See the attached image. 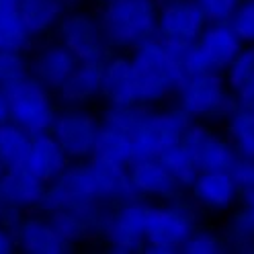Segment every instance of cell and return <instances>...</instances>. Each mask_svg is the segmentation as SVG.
Instances as JSON below:
<instances>
[{"instance_id":"1","label":"cell","mask_w":254,"mask_h":254,"mask_svg":"<svg viewBox=\"0 0 254 254\" xmlns=\"http://www.w3.org/2000/svg\"><path fill=\"white\" fill-rule=\"evenodd\" d=\"M187 50L189 45L164 43L152 37L133 47L131 72L135 86V103L154 105L177 92L187 76Z\"/></svg>"},{"instance_id":"2","label":"cell","mask_w":254,"mask_h":254,"mask_svg":"<svg viewBox=\"0 0 254 254\" xmlns=\"http://www.w3.org/2000/svg\"><path fill=\"white\" fill-rule=\"evenodd\" d=\"M99 21L111 47L133 50L156 37L158 4L154 0H111L103 4Z\"/></svg>"},{"instance_id":"3","label":"cell","mask_w":254,"mask_h":254,"mask_svg":"<svg viewBox=\"0 0 254 254\" xmlns=\"http://www.w3.org/2000/svg\"><path fill=\"white\" fill-rule=\"evenodd\" d=\"M179 109L190 117V121L199 119H228L232 111L240 105L236 94L230 90L224 74L217 72H195L187 74L177 88Z\"/></svg>"},{"instance_id":"4","label":"cell","mask_w":254,"mask_h":254,"mask_svg":"<svg viewBox=\"0 0 254 254\" xmlns=\"http://www.w3.org/2000/svg\"><path fill=\"white\" fill-rule=\"evenodd\" d=\"M195 211L187 203L170 201L150 205L146 217V250L152 254L181 252L185 240L197 226Z\"/></svg>"},{"instance_id":"5","label":"cell","mask_w":254,"mask_h":254,"mask_svg":"<svg viewBox=\"0 0 254 254\" xmlns=\"http://www.w3.org/2000/svg\"><path fill=\"white\" fill-rule=\"evenodd\" d=\"M4 90L8 99V117L12 123L21 125L31 135H39L52 129L56 107L50 88L39 84L35 78L27 76Z\"/></svg>"},{"instance_id":"6","label":"cell","mask_w":254,"mask_h":254,"mask_svg":"<svg viewBox=\"0 0 254 254\" xmlns=\"http://www.w3.org/2000/svg\"><path fill=\"white\" fill-rule=\"evenodd\" d=\"M242 41L234 33L228 21L207 23L201 35L187 50V74L217 72L224 74L236 54L242 50Z\"/></svg>"},{"instance_id":"7","label":"cell","mask_w":254,"mask_h":254,"mask_svg":"<svg viewBox=\"0 0 254 254\" xmlns=\"http://www.w3.org/2000/svg\"><path fill=\"white\" fill-rule=\"evenodd\" d=\"M60 43L82 64H101L109 58V41L99 17L86 10H66L58 23Z\"/></svg>"},{"instance_id":"8","label":"cell","mask_w":254,"mask_h":254,"mask_svg":"<svg viewBox=\"0 0 254 254\" xmlns=\"http://www.w3.org/2000/svg\"><path fill=\"white\" fill-rule=\"evenodd\" d=\"M189 125L190 117L179 107L168 111H152L131 135L133 158H158L170 146L181 144Z\"/></svg>"},{"instance_id":"9","label":"cell","mask_w":254,"mask_h":254,"mask_svg":"<svg viewBox=\"0 0 254 254\" xmlns=\"http://www.w3.org/2000/svg\"><path fill=\"white\" fill-rule=\"evenodd\" d=\"M150 205L139 197L123 201L109 213L103 236L109 248L117 254H135L146 248V217Z\"/></svg>"},{"instance_id":"10","label":"cell","mask_w":254,"mask_h":254,"mask_svg":"<svg viewBox=\"0 0 254 254\" xmlns=\"http://www.w3.org/2000/svg\"><path fill=\"white\" fill-rule=\"evenodd\" d=\"M99 129L101 121L92 113L80 107H70L62 113H56L50 133L58 139V144L70 158L84 160V158H92Z\"/></svg>"},{"instance_id":"11","label":"cell","mask_w":254,"mask_h":254,"mask_svg":"<svg viewBox=\"0 0 254 254\" xmlns=\"http://www.w3.org/2000/svg\"><path fill=\"white\" fill-rule=\"evenodd\" d=\"M99 201L90 164H74L45 187L41 207L52 213L58 209H76Z\"/></svg>"},{"instance_id":"12","label":"cell","mask_w":254,"mask_h":254,"mask_svg":"<svg viewBox=\"0 0 254 254\" xmlns=\"http://www.w3.org/2000/svg\"><path fill=\"white\" fill-rule=\"evenodd\" d=\"M205 25L207 19L197 0H172L168 4L158 6L156 37L164 43L193 45Z\"/></svg>"},{"instance_id":"13","label":"cell","mask_w":254,"mask_h":254,"mask_svg":"<svg viewBox=\"0 0 254 254\" xmlns=\"http://www.w3.org/2000/svg\"><path fill=\"white\" fill-rule=\"evenodd\" d=\"M181 144L201 170H230L238 160V154L230 139L219 135L217 131L209 129L203 123H193L187 127Z\"/></svg>"},{"instance_id":"14","label":"cell","mask_w":254,"mask_h":254,"mask_svg":"<svg viewBox=\"0 0 254 254\" xmlns=\"http://www.w3.org/2000/svg\"><path fill=\"white\" fill-rule=\"evenodd\" d=\"M127 170L137 197L172 199L179 193V185L168 174L160 158H133L127 164Z\"/></svg>"},{"instance_id":"15","label":"cell","mask_w":254,"mask_h":254,"mask_svg":"<svg viewBox=\"0 0 254 254\" xmlns=\"http://www.w3.org/2000/svg\"><path fill=\"white\" fill-rule=\"evenodd\" d=\"M45 187L47 185L39 181L27 166L6 168L0 177V195H2L4 205L19 211L41 207Z\"/></svg>"},{"instance_id":"16","label":"cell","mask_w":254,"mask_h":254,"mask_svg":"<svg viewBox=\"0 0 254 254\" xmlns=\"http://www.w3.org/2000/svg\"><path fill=\"white\" fill-rule=\"evenodd\" d=\"M76 66L78 60L68 47L62 43H54L43 47L33 56V60L29 62V76L35 78L45 88L58 90Z\"/></svg>"},{"instance_id":"17","label":"cell","mask_w":254,"mask_h":254,"mask_svg":"<svg viewBox=\"0 0 254 254\" xmlns=\"http://www.w3.org/2000/svg\"><path fill=\"white\" fill-rule=\"evenodd\" d=\"M14 240L25 254H64L70 250V244L62 238L54 221L43 217L21 219L14 228Z\"/></svg>"},{"instance_id":"18","label":"cell","mask_w":254,"mask_h":254,"mask_svg":"<svg viewBox=\"0 0 254 254\" xmlns=\"http://www.w3.org/2000/svg\"><path fill=\"white\" fill-rule=\"evenodd\" d=\"M190 190L197 203L213 211L230 209L240 195V187L236 185L230 170H201L190 185Z\"/></svg>"},{"instance_id":"19","label":"cell","mask_w":254,"mask_h":254,"mask_svg":"<svg viewBox=\"0 0 254 254\" xmlns=\"http://www.w3.org/2000/svg\"><path fill=\"white\" fill-rule=\"evenodd\" d=\"M25 166L33 172L39 181L50 185L70 166V156L64 152V148L58 144V139L50 131H45V133L33 135Z\"/></svg>"},{"instance_id":"20","label":"cell","mask_w":254,"mask_h":254,"mask_svg":"<svg viewBox=\"0 0 254 254\" xmlns=\"http://www.w3.org/2000/svg\"><path fill=\"white\" fill-rule=\"evenodd\" d=\"M92 170V179L94 187H97V197L103 203H123L135 199V190L129 179V170L127 164H113V162H105L92 158L88 162Z\"/></svg>"},{"instance_id":"21","label":"cell","mask_w":254,"mask_h":254,"mask_svg":"<svg viewBox=\"0 0 254 254\" xmlns=\"http://www.w3.org/2000/svg\"><path fill=\"white\" fill-rule=\"evenodd\" d=\"M101 94L109 105L135 103V86L131 60L123 56H109L101 62Z\"/></svg>"},{"instance_id":"22","label":"cell","mask_w":254,"mask_h":254,"mask_svg":"<svg viewBox=\"0 0 254 254\" xmlns=\"http://www.w3.org/2000/svg\"><path fill=\"white\" fill-rule=\"evenodd\" d=\"M56 92L66 107H82L90 103L101 94V64L78 62V66Z\"/></svg>"},{"instance_id":"23","label":"cell","mask_w":254,"mask_h":254,"mask_svg":"<svg viewBox=\"0 0 254 254\" xmlns=\"http://www.w3.org/2000/svg\"><path fill=\"white\" fill-rule=\"evenodd\" d=\"M21 19L31 37H39L58 27L66 8L60 0H19Z\"/></svg>"},{"instance_id":"24","label":"cell","mask_w":254,"mask_h":254,"mask_svg":"<svg viewBox=\"0 0 254 254\" xmlns=\"http://www.w3.org/2000/svg\"><path fill=\"white\" fill-rule=\"evenodd\" d=\"M92 158L113 162V164H129L133 160L131 135L101 121V129H99L97 141H94Z\"/></svg>"},{"instance_id":"25","label":"cell","mask_w":254,"mask_h":254,"mask_svg":"<svg viewBox=\"0 0 254 254\" xmlns=\"http://www.w3.org/2000/svg\"><path fill=\"white\" fill-rule=\"evenodd\" d=\"M33 135L10 119L0 125V158L6 168H19L27 164Z\"/></svg>"},{"instance_id":"26","label":"cell","mask_w":254,"mask_h":254,"mask_svg":"<svg viewBox=\"0 0 254 254\" xmlns=\"http://www.w3.org/2000/svg\"><path fill=\"white\" fill-rule=\"evenodd\" d=\"M29 31L21 19L17 0H0V50H27Z\"/></svg>"},{"instance_id":"27","label":"cell","mask_w":254,"mask_h":254,"mask_svg":"<svg viewBox=\"0 0 254 254\" xmlns=\"http://www.w3.org/2000/svg\"><path fill=\"white\" fill-rule=\"evenodd\" d=\"M228 139L238 158H254V109L238 105L226 119Z\"/></svg>"},{"instance_id":"28","label":"cell","mask_w":254,"mask_h":254,"mask_svg":"<svg viewBox=\"0 0 254 254\" xmlns=\"http://www.w3.org/2000/svg\"><path fill=\"white\" fill-rule=\"evenodd\" d=\"M224 242L226 248L236 252H254V205L242 203V209L232 215L224 234Z\"/></svg>"},{"instance_id":"29","label":"cell","mask_w":254,"mask_h":254,"mask_svg":"<svg viewBox=\"0 0 254 254\" xmlns=\"http://www.w3.org/2000/svg\"><path fill=\"white\" fill-rule=\"evenodd\" d=\"M158 158H160V162L164 164L168 174L174 179V183L179 185V189H190V185L195 183L197 174H199V168L183 144L170 146Z\"/></svg>"},{"instance_id":"30","label":"cell","mask_w":254,"mask_h":254,"mask_svg":"<svg viewBox=\"0 0 254 254\" xmlns=\"http://www.w3.org/2000/svg\"><path fill=\"white\" fill-rule=\"evenodd\" d=\"M152 113L150 105L144 103H127V105H109V109L105 111L103 123H109L117 127V129L133 135L137 127L148 119V115Z\"/></svg>"},{"instance_id":"31","label":"cell","mask_w":254,"mask_h":254,"mask_svg":"<svg viewBox=\"0 0 254 254\" xmlns=\"http://www.w3.org/2000/svg\"><path fill=\"white\" fill-rule=\"evenodd\" d=\"M224 78L232 92H238L254 80V43L242 45V50L236 54L228 70L224 72Z\"/></svg>"},{"instance_id":"32","label":"cell","mask_w":254,"mask_h":254,"mask_svg":"<svg viewBox=\"0 0 254 254\" xmlns=\"http://www.w3.org/2000/svg\"><path fill=\"white\" fill-rule=\"evenodd\" d=\"M29 76V60L19 50H0V86L8 88Z\"/></svg>"},{"instance_id":"33","label":"cell","mask_w":254,"mask_h":254,"mask_svg":"<svg viewBox=\"0 0 254 254\" xmlns=\"http://www.w3.org/2000/svg\"><path fill=\"white\" fill-rule=\"evenodd\" d=\"M224 250H226L224 238H219L209 230H197V228L190 232V236L181 248V252L185 254H221Z\"/></svg>"},{"instance_id":"34","label":"cell","mask_w":254,"mask_h":254,"mask_svg":"<svg viewBox=\"0 0 254 254\" xmlns=\"http://www.w3.org/2000/svg\"><path fill=\"white\" fill-rule=\"evenodd\" d=\"M228 23L244 45L254 43V0H242Z\"/></svg>"},{"instance_id":"35","label":"cell","mask_w":254,"mask_h":254,"mask_svg":"<svg viewBox=\"0 0 254 254\" xmlns=\"http://www.w3.org/2000/svg\"><path fill=\"white\" fill-rule=\"evenodd\" d=\"M242 0H197V4L201 6L207 23H224L230 21L232 12Z\"/></svg>"},{"instance_id":"36","label":"cell","mask_w":254,"mask_h":254,"mask_svg":"<svg viewBox=\"0 0 254 254\" xmlns=\"http://www.w3.org/2000/svg\"><path fill=\"white\" fill-rule=\"evenodd\" d=\"M230 172L240 190L254 189V158H238Z\"/></svg>"},{"instance_id":"37","label":"cell","mask_w":254,"mask_h":254,"mask_svg":"<svg viewBox=\"0 0 254 254\" xmlns=\"http://www.w3.org/2000/svg\"><path fill=\"white\" fill-rule=\"evenodd\" d=\"M17 248V240H14V232L8 230L6 226L0 228V254H10Z\"/></svg>"},{"instance_id":"38","label":"cell","mask_w":254,"mask_h":254,"mask_svg":"<svg viewBox=\"0 0 254 254\" xmlns=\"http://www.w3.org/2000/svg\"><path fill=\"white\" fill-rule=\"evenodd\" d=\"M234 94H236V99H238V103H240V105L254 109V80L250 84H246L244 88H240L238 92H234Z\"/></svg>"},{"instance_id":"39","label":"cell","mask_w":254,"mask_h":254,"mask_svg":"<svg viewBox=\"0 0 254 254\" xmlns=\"http://www.w3.org/2000/svg\"><path fill=\"white\" fill-rule=\"evenodd\" d=\"M10 117H8V99H6V90L0 86V125L6 123Z\"/></svg>"},{"instance_id":"40","label":"cell","mask_w":254,"mask_h":254,"mask_svg":"<svg viewBox=\"0 0 254 254\" xmlns=\"http://www.w3.org/2000/svg\"><path fill=\"white\" fill-rule=\"evenodd\" d=\"M60 2H62V6L66 8V10H74V8L80 6L84 0H60Z\"/></svg>"},{"instance_id":"41","label":"cell","mask_w":254,"mask_h":254,"mask_svg":"<svg viewBox=\"0 0 254 254\" xmlns=\"http://www.w3.org/2000/svg\"><path fill=\"white\" fill-rule=\"evenodd\" d=\"M240 193H242V203L254 205V189H244V190H240Z\"/></svg>"},{"instance_id":"42","label":"cell","mask_w":254,"mask_h":254,"mask_svg":"<svg viewBox=\"0 0 254 254\" xmlns=\"http://www.w3.org/2000/svg\"><path fill=\"white\" fill-rule=\"evenodd\" d=\"M154 2H156L158 6H162V4H168V2H172V0H154Z\"/></svg>"},{"instance_id":"43","label":"cell","mask_w":254,"mask_h":254,"mask_svg":"<svg viewBox=\"0 0 254 254\" xmlns=\"http://www.w3.org/2000/svg\"><path fill=\"white\" fill-rule=\"evenodd\" d=\"M4 207H6V205H4V201H2V195H0V215H2V211H4Z\"/></svg>"},{"instance_id":"44","label":"cell","mask_w":254,"mask_h":254,"mask_svg":"<svg viewBox=\"0 0 254 254\" xmlns=\"http://www.w3.org/2000/svg\"><path fill=\"white\" fill-rule=\"evenodd\" d=\"M4 170H6V166H4V162H2V158H0V177H2Z\"/></svg>"},{"instance_id":"45","label":"cell","mask_w":254,"mask_h":254,"mask_svg":"<svg viewBox=\"0 0 254 254\" xmlns=\"http://www.w3.org/2000/svg\"><path fill=\"white\" fill-rule=\"evenodd\" d=\"M101 2H103V4H105V2H111V0H101Z\"/></svg>"},{"instance_id":"46","label":"cell","mask_w":254,"mask_h":254,"mask_svg":"<svg viewBox=\"0 0 254 254\" xmlns=\"http://www.w3.org/2000/svg\"><path fill=\"white\" fill-rule=\"evenodd\" d=\"M17 2H19V0H17Z\"/></svg>"}]
</instances>
